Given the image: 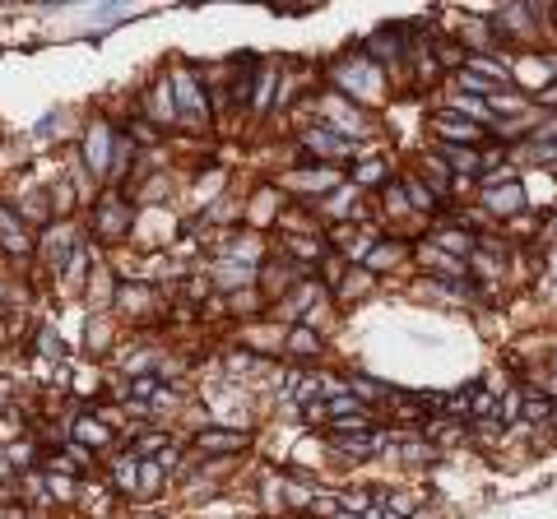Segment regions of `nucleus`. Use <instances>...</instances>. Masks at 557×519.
Returning a JSON list of instances; mask_svg holds the SVG:
<instances>
[{
  "mask_svg": "<svg viewBox=\"0 0 557 519\" xmlns=\"http://www.w3.org/2000/svg\"><path fill=\"white\" fill-rule=\"evenodd\" d=\"M195 445H200L204 455H232V450H247V436H242V431H200V436H195Z\"/></svg>",
  "mask_w": 557,
  "mask_h": 519,
  "instance_id": "obj_1",
  "label": "nucleus"
},
{
  "mask_svg": "<svg viewBox=\"0 0 557 519\" xmlns=\"http://www.w3.org/2000/svg\"><path fill=\"white\" fill-rule=\"evenodd\" d=\"M0 242H5V251H10V255H24V251H28V232H24V223H15V218L5 214V204H0Z\"/></svg>",
  "mask_w": 557,
  "mask_h": 519,
  "instance_id": "obj_2",
  "label": "nucleus"
},
{
  "mask_svg": "<svg viewBox=\"0 0 557 519\" xmlns=\"http://www.w3.org/2000/svg\"><path fill=\"white\" fill-rule=\"evenodd\" d=\"M436 135L464 144V139H488V130H479V125H464V121H450V111H441V116H436Z\"/></svg>",
  "mask_w": 557,
  "mask_h": 519,
  "instance_id": "obj_3",
  "label": "nucleus"
},
{
  "mask_svg": "<svg viewBox=\"0 0 557 519\" xmlns=\"http://www.w3.org/2000/svg\"><path fill=\"white\" fill-rule=\"evenodd\" d=\"M107 125H93L89 130V163H93V172H103L107 167Z\"/></svg>",
  "mask_w": 557,
  "mask_h": 519,
  "instance_id": "obj_4",
  "label": "nucleus"
},
{
  "mask_svg": "<svg viewBox=\"0 0 557 519\" xmlns=\"http://www.w3.org/2000/svg\"><path fill=\"white\" fill-rule=\"evenodd\" d=\"M172 116H177L172 89H168V84H158V89H154V121H172Z\"/></svg>",
  "mask_w": 557,
  "mask_h": 519,
  "instance_id": "obj_5",
  "label": "nucleus"
},
{
  "mask_svg": "<svg viewBox=\"0 0 557 519\" xmlns=\"http://www.w3.org/2000/svg\"><path fill=\"white\" fill-rule=\"evenodd\" d=\"M307 144H311V149H330V158H344V153H348V144H344V139L325 135V130H316V135H311Z\"/></svg>",
  "mask_w": 557,
  "mask_h": 519,
  "instance_id": "obj_6",
  "label": "nucleus"
},
{
  "mask_svg": "<svg viewBox=\"0 0 557 519\" xmlns=\"http://www.w3.org/2000/svg\"><path fill=\"white\" fill-rule=\"evenodd\" d=\"M553 408H557V403H553V399H534V394H529L525 399V417H529V422H543V417H553Z\"/></svg>",
  "mask_w": 557,
  "mask_h": 519,
  "instance_id": "obj_7",
  "label": "nucleus"
},
{
  "mask_svg": "<svg viewBox=\"0 0 557 519\" xmlns=\"http://www.w3.org/2000/svg\"><path fill=\"white\" fill-rule=\"evenodd\" d=\"M177 93H182V102H186V107L204 111V98L195 93V79H191V75H182V79H177Z\"/></svg>",
  "mask_w": 557,
  "mask_h": 519,
  "instance_id": "obj_8",
  "label": "nucleus"
},
{
  "mask_svg": "<svg viewBox=\"0 0 557 519\" xmlns=\"http://www.w3.org/2000/svg\"><path fill=\"white\" fill-rule=\"evenodd\" d=\"M103 232H121V204H116V195L103 199Z\"/></svg>",
  "mask_w": 557,
  "mask_h": 519,
  "instance_id": "obj_9",
  "label": "nucleus"
},
{
  "mask_svg": "<svg viewBox=\"0 0 557 519\" xmlns=\"http://www.w3.org/2000/svg\"><path fill=\"white\" fill-rule=\"evenodd\" d=\"M446 158H450V167H464V172H479V153H469V149H446Z\"/></svg>",
  "mask_w": 557,
  "mask_h": 519,
  "instance_id": "obj_10",
  "label": "nucleus"
},
{
  "mask_svg": "<svg viewBox=\"0 0 557 519\" xmlns=\"http://www.w3.org/2000/svg\"><path fill=\"white\" fill-rule=\"evenodd\" d=\"M75 431H79V441H84V445H107V441H112V436L98 427V422H79Z\"/></svg>",
  "mask_w": 557,
  "mask_h": 519,
  "instance_id": "obj_11",
  "label": "nucleus"
},
{
  "mask_svg": "<svg viewBox=\"0 0 557 519\" xmlns=\"http://www.w3.org/2000/svg\"><path fill=\"white\" fill-rule=\"evenodd\" d=\"M348 390H357L362 399H381V394H386V390H381L376 381H367V376H348Z\"/></svg>",
  "mask_w": 557,
  "mask_h": 519,
  "instance_id": "obj_12",
  "label": "nucleus"
},
{
  "mask_svg": "<svg viewBox=\"0 0 557 519\" xmlns=\"http://www.w3.org/2000/svg\"><path fill=\"white\" fill-rule=\"evenodd\" d=\"M293 348H297V352H316V348H321V338L311 334V329H302V325H297V329H293Z\"/></svg>",
  "mask_w": 557,
  "mask_h": 519,
  "instance_id": "obj_13",
  "label": "nucleus"
},
{
  "mask_svg": "<svg viewBox=\"0 0 557 519\" xmlns=\"http://www.w3.org/2000/svg\"><path fill=\"white\" fill-rule=\"evenodd\" d=\"M409 204H418V209H432L436 195H432V190H423L418 181H409Z\"/></svg>",
  "mask_w": 557,
  "mask_h": 519,
  "instance_id": "obj_14",
  "label": "nucleus"
},
{
  "mask_svg": "<svg viewBox=\"0 0 557 519\" xmlns=\"http://www.w3.org/2000/svg\"><path fill=\"white\" fill-rule=\"evenodd\" d=\"M488 199H493V209H506V214H511V209H520V195H515V185H506L502 195H488Z\"/></svg>",
  "mask_w": 557,
  "mask_h": 519,
  "instance_id": "obj_15",
  "label": "nucleus"
},
{
  "mask_svg": "<svg viewBox=\"0 0 557 519\" xmlns=\"http://www.w3.org/2000/svg\"><path fill=\"white\" fill-rule=\"evenodd\" d=\"M116 487H121V491H130V487H135V468H130L125 459L116 464Z\"/></svg>",
  "mask_w": 557,
  "mask_h": 519,
  "instance_id": "obj_16",
  "label": "nucleus"
},
{
  "mask_svg": "<svg viewBox=\"0 0 557 519\" xmlns=\"http://www.w3.org/2000/svg\"><path fill=\"white\" fill-rule=\"evenodd\" d=\"M130 390H135V394H154V390H158V381H154V376H139V381L130 385Z\"/></svg>",
  "mask_w": 557,
  "mask_h": 519,
  "instance_id": "obj_17",
  "label": "nucleus"
},
{
  "mask_svg": "<svg viewBox=\"0 0 557 519\" xmlns=\"http://www.w3.org/2000/svg\"><path fill=\"white\" fill-rule=\"evenodd\" d=\"M357 176H362V181H376V176H381V163H367V167L357 172Z\"/></svg>",
  "mask_w": 557,
  "mask_h": 519,
  "instance_id": "obj_18",
  "label": "nucleus"
},
{
  "mask_svg": "<svg viewBox=\"0 0 557 519\" xmlns=\"http://www.w3.org/2000/svg\"><path fill=\"white\" fill-rule=\"evenodd\" d=\"M539 158H543V163H557V144H543V149H539Z\"/></svg>",
  "mask_w": 557,
  "mask_h": 519,
  "instance_id": "obj_19",
  "label": "nucleus"
},
{
  "mask_svg": "<svg viewBox=\"0 0 557 519\" xmlns=\"http://www.w3.org/2000/svg\"><path fill=\"white\" fill-rule=\"evenodd\" d=\"M362 519H386V515H381V510H371V515H362Z\"/></svg>",
  "mask_w": 557,
  "mask_h": 519,
  "instance_id": "obj_20",
  "label": "nucleus"
},
{
  "mask_svg": "<svg viewBox=\"0 0 557 519\" xmlns=\"http://www.w3.org/2000/svg\"><path fill=\"white\" fill-rule=\"evenodd\" d=\"M553 15H557V10H553Z\"/></svg>",
  "mask_w": 557,
  "mask_h": 519,
  "instance_id": "obj_21",
  "label": "nucleus"
}]
</instances>
